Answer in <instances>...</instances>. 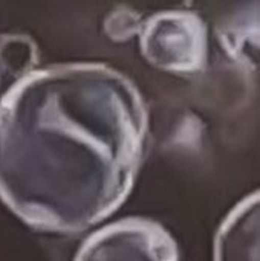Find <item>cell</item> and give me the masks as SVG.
<instances>
[{
    "mask_svg": "<svg viewBox=\"0 0 260 261\" xmlns=\"http://www.w3.org/2000/svg\"><path fill=\"white\" fill-rule=\"evenodd\" d=\"M215 261H260V190L236 203L221 223Z\"/></svg>",
    "mask_w": 260,
    "mask_h": 261,
    "instance_id": "277c9868",
    "label": "cell"
},
{
    "mask_svg": "<svg viewBox=\"0 0 260 261\" xmlns=\"http://www.w3.org/2000/svg\"><path fill=\"white\" fill-rule=\"evenodd\" d=\"M147 127L136 86L106 64L32 70L0 96V199L34 228L87 229L130 193Z\"/></svg>",
    "mask_w": 260,
    "mask_h": 261,
    "instance_id": "6da1fadb",
    "label": "cell"
},
{
    "mask_svg": "<svg viewBox=\"0 0 260 261\" xmlns=\"http://www.w3.org/2000/svg\"><path fill=\"white\" fill-rule=\"evenodd\" d=\"M144 58L167 72L192 73L207 60V28L192 11H161L144 20L139 32Z\"/></svg>",
    "mask_w": 260,
    "mask_h": 261,
    "instance_id": "7a4b0ae2",
    "label": "cell"
},
{
    "mask_svg": "<svg viewBox=\"0 0 260 261\" xmlns=\"http://www.w3.org/2000/svg\"><path fill=\"white\" fill-rule=\"evenodd\" d=\"M75 261H179L176 242L159 223L124 219L90 234Z\"/></svg>",
    "mask_w": 260,
    "mask_h": 261,
    "instance_id": "3957f363",
    "label": "cell"
},
{
    "mask_svg": "<svg viewBox=\"0 0 260 261\" xmlns=\"http://www.w3.org/2000/svg\"><path fill=\"white\" fill-rule=\"evenodd\" d=\"M143 23L144 20L136 11L127 6H118L106 17L104 31L112 40L124 41L132 38L135 34H139Z\"/></svg>",
    "mask_w": 260,
    "mask_h": 261,
    "instance_id": "8992f818",
    "label": "cell"
},
{
    "mask_svg": "<svg viewBox=\"0 0 260 261\" xmlns=\"http://www.w3.org/2000/svg\"><path fill=\"white\" fill-rule=\"evenodd\" d=\"M37 61L35 44L25 35H5L0 38V72L15 75L17 81L32 72Z\"/></svg>",
    "mask_w": 260,
    "mask_h": 261,
    "instance_id": "5b68a950",
    "label": "cell"
}]
</instances>
